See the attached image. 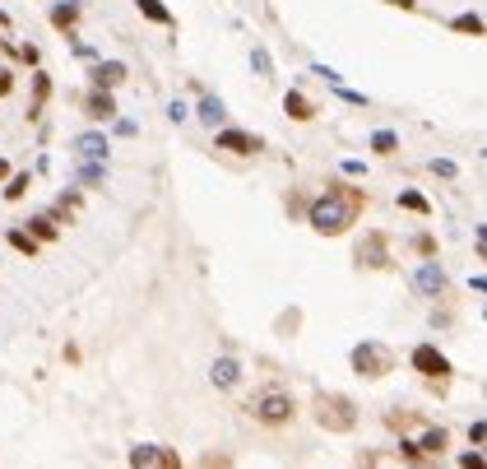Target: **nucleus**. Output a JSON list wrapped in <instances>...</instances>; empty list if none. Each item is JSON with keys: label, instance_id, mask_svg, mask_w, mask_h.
<instances>
[{"label": "nucleus", "instance_id": "4be33fe9", "mask_svg": "<svg viewBox=\"0 0 487 469\" xmlns=\"http://www.w3.org/2000/svg\"><path fill=\"white\" fill-rule=\"evenodd\" d=\"M200 469H232V460H228V455H200Z\"/></svg>", "mask_w": 487, "mask_h": 469}, {"label": "nucleus", "instance_id": "aec40b11", "mask_svg": "<svg viewBox=\"0 0 487 469\" xmlns=\"http://www.w3.org/2000/svg\"><path fill=\"white\" fill-rule=\"evenodd\" d=\"M399 204H404V209H413V214H427V209H432L418 191H404V195H399Z\"/></svg>", "mask_w": 487, "mask_h": 469}, {"label": "nucleus", "instance_id": "423d86ee", "mask_svg": "<svg viewBox=\"0 0 487 469\" xmlns=\"http://www.w3.org/2000/svg\"><path fill=\"white\" fill-rule=\"evenodd\" d=\"M413 367H418L423 376H432V381H445V376H450L445 353H436L432 344H418V348H413Z\"/></svg>", "mask_w": 487, "mask_h": 469}, {"label": "nucleus", "instance_id": "9d476101", "mask_svg": "<svg viewBox=\"0 0 487 469\" xmlns=\"http://www.w3.org/2000/svg\"><path fill=\"white\" fill-rule=\"evenodd\" d=\"M89 116H93V121H112V116H116L112 94H103V89H98V94H89Z\"/></svg>", "mask_w": 487, "mask_h": 469}, {"label": "nucleus", "instance_id": "6ab92c4d", "mask_svg": "<svg viewBox=\"0 0 487 469\" xmlns=\"http://www.w3.org/2000/svg\"><path fill=\"white\" fill-rule=\"evenodd\" d=\"M200 116H204V121H223V103H218V98H204V103H200Z\"/></svg>", "mask_w": 487, "mask_h": 469}, {"label": "nucleus", "instance_id": "2eb2a0df", "mask_svg": "<svg viewBox=\"0 0 487 469\" xmlns=\"http://www.w3.org/2000/svg\"><path fill=\"white\" fill-rule=\"evenodd\" d=\"M75 19H79V5H56L51 10V24L56 28H75Z\"/></svg>", "mask_w": 487, "mask_h": 469}, {"label": "nucleus", "instance_id": "cd10ccee", "mask_svg": "<svg viewBox=\"0 0 487 469\" xmlns=\"http://www.w3.org/2000/svg\"><path fill=\"white\" fill-rule=\"evenodd\" d=\"M385 5H395V10H418V0H385Z\"/></svg>", "mask_w": 487, "mask_h": 469}, {"label": "nucleus", "instance_id": "f03ea898", "mask_svg": "<svg viewBox=\"0 0 487 469\" xmlns=\"http://www.w3.org/2000/svg\"><path fill=\"white\" fill-rule=\"evenodd\" d=\"M292 395L288 391H260L256 400H251V418L260 423H269V427H278V423H288L292 418Z\"/></svg>", "mask_w": 487, "mask_h": 469}, {"label": "nucleus", "instance_id": "dca6fc26", "mask_svg": "<svg viewBox=\"0 0 487 469\" xmlns=\"http://www.w3.org/2000/svg\"><path fill=\"white\" fill-rule=\"evenodd\" d=\"M371 149H376V154H395L399 135H395V130H376V135H371Z\"/></svg>", "mask_w": 487, "mask_h": 469}, {"label": "nucleus", "instance_id": "4468645a", "mask_svg": "<svg viewBox=\"0 0 487 469\" xmlns=\"http://www.w3.org/2000/svg\"><path fill=\"white\" fill-rule=\"evenodd\" d=\"M366 265H385V237L381 233L366 237Z\"/></svg>", "mask_w": 487, "mask_h": 469}, {"label": "nucleus", "instance_id": "20e7f679", "mask_svg": "<svg viewBox=\"0 0 487 469\" xmlns=\"http://www.w3.org/2000/svg\"><path fill=\"white\" fill-rule=\"evenodd\" d=\"M353 367L376 381V376H385L390 367H395V353H390L385 344H357V348H353Z\"/></svg>", "mask_w": 487, "mask_h": 469}, {"label": "nucleus", "instance_id": "b1692460", "mask_svg": "<svg viewBox=\"0 0 487 469\" xmlns=\"http://www.w3.org/2000/svg\"><path fill=\"white\" fill-rule=\"evenodd\" d=\"M218 386H232V381H237V362H218Z\"/></svg>", "mask_w": 487, "mask_h": 469}, {"label": "nucleus", "instance_id": "0eeeda50", "mask_svg": "<svg viewBox=\"0 0 487 469\" xmlns=\"http://www.w3.org/2000/svg\"><path fill=\"white\" fill-rule=\"evenodd\" d=\"M218 149H232V154H260V135H246V130H218Z\"/></svg>", "mask_w": 487, "mask_h": 469}, {"label": "nucleus", "instance_id": "a878e982", "mask_svg": "<svg viewBox=\"0 0 487 469\" xmlns=\"http://www.w3.org/2000/svg\"><path fill=\"white\" fill-rule=\"evenodd\" d=\"M10 89H15V75H10V70H5V65H0V98L10 94Z\"/></svg>", "mask_w": 487, "mask_h": 469}, {"label": "nucleus", "instance_id": "ddd939ff", "mask_svg": "<svg viewBox=\"0 0 487 469\" xmlns=\"http://www.w3.org/2000/svg\"><path fill=\"white\" fill-rule=\"evenodd\" d=\"M413 451H427V455H441L445 451V432L441 427H432V432H427L423 441H418V446H413Z\"/></svg>", "mask_w": 487, "mask_h": 469}, {"label": "nucleus", "instance_id": "393cba45", "mask_svg": "<svg viewBox=\"0 0 487 469\" xmlns=\"http://www.w3.org/2000/svg\"><path fill=\"white\" fill-rule=\"evenodd\" d=\"M251 56H256V70H260V75H265V79H269V56H265V51H260V47L251 51Z\"/></svg>", "mask_w": 487, "mask_h": 469}, {"label": "nucleus", "instance_id": "f257e3e1", "mask_svg": "<svg viewBox=\"0 0 487 469\" xmlns=\"http://www.w3.org/2000/svg\"><path fill=\"white\" fill-rule=\"evenodd\" d=\"M311 409H316V423L325 432H353V427H357V405H353L348 395H339V391H320Z\"/></svg>", "mask_w": 487, "mask_h": 469}, {"label": "nucleus", "instance_id": "7ed1b4c3", "mask_svg": "<svg viewBox=\"0 0 487 469\" xmlns=\"http://www.w3.org/2000/svg\"><path fill=\"white\" fill-rule=\"evenodd\" d=\"M348 223H353V214L335 200V195H330V191H325V200L311 209V228H316V233H325V237H335V233H344Z\"/></svg>", "mask_w": 487, "mask_h": 469}, {"label": "nucleus", "instance_id": "412c9836", "mask_svg": "<svg viewBox=\"0 0 487 469\" xmlns=\"http://www.w3.org/2000/svg\"><path fill=\"white\" fill-rule=\"evenodd\" d=\"M24 191H28V177H24V172H19V177H10V186H5V200H19Z\"/></svg>", "mask_w": 487, "mask_h": 469}, {"label": "nucleus", "instance_id": "39448f33", "mask_svg": "<svg viewBox=\"0 0 487 469\" xmlns=\"http://www.w3.org/2000/svg\"><path fill=\"white\" fill-rule=\"evenodd\" d=\"M130 469H181V455L172 446H135L130 451Z\"/></svg>", "mask_w": 487, "mask_h": 469}, {"label": "nucleus", "instance_id": "5701e85b", "mask_svg": "<svg viewBox=\"0 0 487 469\" xmlns=\"http://www.w3.org/2000/svg\"><path fill=\"white\" fill-rule=\"evenodd\" d=\"M33 242H37V237H56V223H51V219H33Z\"/></svg>", "mask_w": 487, "mask_h": 469}, {"label": "nucleus", "instance_id": "9b49d317", "mask_svg": "<svg viewBox=\"0 0 487 469\" xmlns=\"http://www.w3.org/2000/svg\"><path fill=\"white\" fill-rule=\"evenodd\" d=\"M135 5H139V15L153 19V24H172V10L163 5V0H135Z\"/></svg>", "mask_w": 487, "mask_h": 469}, {"label": "nucleus", "instance_id": "c85d7f7f", "mask_svg": "<svg viewBox=\"0 0 487 469\" xmlns=\"http://www.w3.org/2000/svg\"><path fill=\"white\" fill-rule=\"evenodd\" d=\"M0 177H10V163H5V158H0Z\"/></svg>", "mask_w": 487, "mask_h": 469}, {"label": "nucleus", "instance_id": "f8f14e48", "mask_svg": "<svg viewBox=\"0 0 487 469\" xmlns=\"http://www.w3.org/2000/svg\"><path fill=\"white\" fill-rule=\"evenodd\" d=\"M75 149H79L84 158H107V140H103V135H79Z\"/></svg>", "mask_w": 487, "mask_h": 469}, {"label": "nucleus", "instance_id": "6e6552de", "mask_svg": "<svg viewBox=\"0 0 487 469\" xmlns=\"http://www.w3.org/2000/svg\"><path fill=\"white\" fill-rule=\"evenodd\" d=\"M93 79H98V89H116V84H121L125 79V65L121 61H103V65H93Z\"/></svg>", "mask_w": 487, "mask_h": 469}, {"label": "nucleus", "instance_id": "bb28decb", "mask_svg": "<svg viewBox=\"0 0 487 469\" xmlns=\"http://www.w3.org/2000/svg\"><path fill=\"white\" fill-rule=\"evenodd\" d=\"M459 465H464V469H483V455H478V451H469L464 460H459Z\"/></svg>", "mask_w": 487, "mask_h": 469}, {"label": "nucleus", "instance_id": "a211bd4d", "mask_svg": "<svg viewBox=\"0 0 487 469\" xmlns=\"http://www.w3.org/2000/svg\"><path fill=\"white\" fill-rule=\"evenodd\" d=\"M10 242H15V251H24V256H37V242H33L24 228H15V233H10Z\"/></svg>", "mask_w": 487, "mask_h": 469}, {"label": "nucleus", "instance_id": "f3484780", "mask_svg": "<svg viewBox=\"0 0 487 469\" xmlns=\"http://www.w3.org/2000/svg\"><path fill=\"white\" fill-rule=\"evenodd\" d=\"M455 33H473V37H483V19H478V15H459L455 19Z\"/></svg>", "mask_w": 487, "mask_h": 469}, {"label": "nucleus", "instance_id": "1a4fd4ad", "mask_svg": "<svg viewBox=\"0 0 487 469\" xmlns=\"http://www.w3.org/2000/svg\"><path fill=\"white\" fill-rule=\"evenodd\" d=\"M283 112H288L292 121H311V116H316V107H311L297 89H288V94H283Z\"/></svg>", "mask_w": 487, "mask_h": 469}]
</instances>
